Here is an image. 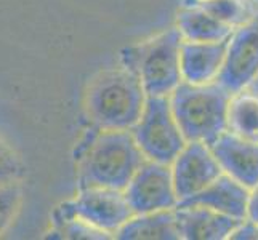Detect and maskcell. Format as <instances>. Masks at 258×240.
Masks as SVG:
<instances>
[{"label":"cell","instance_id":"obj_12","mask_svg":"<svg viewBox=\"0 0 258 240\" xmlns=\"http://www.w3.org/2000/svg\"><path fill=\"white\" fill-rule=\"evenodd\" d=\"M247 197L248 189L245 186L233 180L229 175L223 173L198 194L178 200L176 207L198 205L236 219H245Z\"/></svg>","mask_w":258,"mask_h":240},{"label":"cell","instance_id":"obj_9","mask_svg":"<svg viewBox=\"0 0 258 240\" xmlns=\"http://www.w3.org/2000/svg\"><path fill=\"white\" fill-rule=\"evenodd\" d=\"M170 172L178 200L198 194L223 175L210 146L201 141H186L170 164Z\"/></svg>","mask_w":258,"mask_h":240},{"label":"cell","instance_id":"obj_16","mask_svg":"<svg viewBox=\"0 0 258 240\" xmlns=\"http://www.w3.org/2000/svg\"><path fill=\"white\" fill-rule=\"evenodd\" d=\"M228 131L258 143V95L247 88L231 95L228 104Z\"/></svg>","mask_w":258,"mask_h":240},{"label":"cell","instance_id":"obj_17","mask_svg":"<svg viewBox=\"0 0 258 240\" xmlns=\"http://www.w3.org/2000/svg\"><path fill=\"white\" fill-rule=\"evenodd\" d=\"M196 4L231 28L241 26L258 10L252 0H196Z\"/></svg>","mask_w":258,"mask_h":240},{"label":"cell","instance_id":"obj_14","mask_svg":"<svg viewBox=\"0 0 258 240\" xmlns=\"http://www.w3.org/2000/svg\"><path fill=\"white\" fill-rule=\"evenodd\" d=\"M183 40L189 42H221L228 40L233 34L234 28L218 21L215 16L192 0V5L184 4L178 12L176 26Z\"/></svg>","mask_w":258,"mask_h":240},{"label":"cell","instance_id":"obj_15","mask_svg":"<svg viewBox=\"0 0 258 240\" xmlns=\"http://www.w3.org/2000/svg\"><path fill=\"white\" fill-rule=\"evenodd\" d=\"M120 240H178L173 210L140 213L123 224L114 235Z\"/></svg>","mask_w":258,"mask_h":240},{"label":"cell","instance_id":"obj_5","mask_svg":"<svg viewBox=\"0 0 258 240\" xmlns=\"http://www.w3.org/2000/svg\"><path fill=\"white\" fill-rule=\"evenodd\" d=\"M130 133L148 160L170 165L186 144L168 96H148Z\"/></svg>","mask_w":258,"mask_h":240},{"label":"cell","instance_id":"obj_22","mask_svg":"<svg viewBox=\"0 0 258 240\" xmlns=\"http://www.w3.org/2000/svg\"><path fill=\"white\" fill-rule=\"evenodd\" d=\"M247 90H250V92H253L255 95H258V75L252 80V84L247 87Z\"/></svg>","mask_w":258,"mask_h":240},{"label":"cell","instance_id":"obj_13","mask_svg":"<svg viewBox=\"0 0 258 240\" xmlns=\"http://www.w3.org/2000/svg\"><path fill=\"white\" fill-rule=\"evenodd\" d=\"M175 221L180 238L225 240L242 219H236L206 207H175Z\"/></svg>","mask_w":258,"mask_h":240},{"label":"cell","instance_id":"obj_6","mask_svg":"<svg viewBox=\"0 0 258 240\" xmlns=\"http://www.w3.org/2000/svg\"><path fill=\"white\" fill-rule=\"evenodd\" d=\"M133 211L123 191L108 188H84L73 200L59 205L53 219L74 216L92 227L114 237L115 232L132 218Z\"/></svg>","mask_w":258,"mask_h":240},{"label":"cell","instance_id":"obj_20","mask_svg":"<svg viewBox=\"0 0 258 240\" xmlns=\"http://www.w3.org/2000/svg\"><path fill=\"white\" fill-rule=\"evenodd\" d=\"M229 238L234 240H256L258 238V224L252 223L248 219H242L239 223L233 232L229 234Z\"/></svg>","mask_w":258,"mask_h":240},{"label":"cell","instance_id":"obj_18","mask_svg":"<svg viewBox=\"0 0 258 240\" xmlns=\"http://www.w3.org/2000/svg\"><path fill=\"white\" fill-rule=\"evenodd\" d=\"M23 191L18 181L0 184V235L12 226L21 207Z\"/></svg>","mask_w":258,"mask_h":240},{"label":"cell","instance_id":"obj_1","mask_svg":"<svg viewBox=\"0 0 258 240\" xmlns=\"http://www.w3.org/2000/svg\"><path fill=\"white\" fill-rule=\"evenodd\" d=\"M145 160L146 157L130 130L98 128L81 157L79 189L108 188L123 191Z\"/></svg>","mask_w":258,"mask_h":240},{"label":"cell","instance_id":"obj_2","mask_svg":"<svg viewBox=\"0 0 258 240\" xmlns=\"http://www.w3.org/2000/svg\"><path fill=\"white\" fill-rule=\"evenodd\" d=\"M146 98L137 72L122 64L104 70L93 80L85 106L96 128L130 130L143 112Z\"/></svg>","mask_w":258,"mask_h":240},{"label":"cell","instance_id":"obj_19","mask_svg":"<svg viewBox=\"0 0 258 240\" xmlns=\"http://www.w3.org/2000/svg\"><path fill=\"white\" fill-rule=\"evenodd\" d=\"M23 173L24 168L18 155L0 139V184L20 181Z\"/></svg>","mask_w":258,"mask_h":240},{"label":"cell","instance_id":"obj_8","mask_svg":"<svg viewBox=\"0 0 258 240\" xmlns=\"http://www.w3.org/2000/svg\"><path fill=\"white\" fill-rule=\"evenodd\" d=\"M123 194L133 215L173 210L178 203L170 165L148 158L133 175Z\"/></svg>","mask_w":258,"mask_h":240},{"label":"cell","instance_id":"obj_7","mask_svg":"<svg viewBox=\"0 0 258 240\" xmlns=\"http://www.w3.org/2000/svg\"><path fill=\"white\" fill-rule=\"evenodd\" d=\"M258 75V10L234 28L217 82L233 95L247 88Z\"/></svg>","mask_w":258,"mask_h":240},{"label":"cell","instance_id":"obj_21","mask_svg":"<svg viewBox=\"0 0 258 240\" xmlns=\"http://www.w3.org/2000/svg\"><path fill=\"white\" fill-rule=\"evenodd\" d=\"M245 219H248V221H252V223L258 224V183L253 186V188L248 189Z\"/></svg>","mask_w":258,"mask_h":240},{"label":"cell","instance_id":"obj_4","mask_svg":"<svg viewBox=\"0 0 258 240\" xmlns=\"http://www.w3.org/2000/svg\"><path fill=\"white\" fill-rule=\"evenodd\" d=\"M181 42L178 29L170 28L122 55V64L135 70L148 96H170L183 82Z\"/></svg>","mask_w":258,"mask_h":240},{"label":"cell","instance_id":"obj_11","mask_svg":"<svg viewBox=\"0 0 258 240\" xmlns=\"http://www.w3.org/2000/svg\"><path fill=\"white\" fill-rule=\"evenodd\" d=\"M229 40V39H228ZM228 40L221 42H181L180 66L181 78L186 84H210L223 69Z\"/></svg>","mask_w":258,"mask_h":240},{"label":"cell","instance_id":"obj_10","mask_svg":"<svg viewBox=\"0 0 258 240\" xmlns=\"http://www.w3.org/2000/svg\"><path fill=\"white\" fill-rule=\"evenodd\" d=\"M223 173L229 175L247 189L258 183V143L225 131L210 144Z\"/></svg>","mask_w":258,"mask_h":240},{"label":"cell","instance_id":"obj_23","mask_svg":"<svg viewBox=\"0 0 258 240\" xmlns=\"http://www.w3.org/2000/svg\"><path fill=\"white\" fill-rule=\"evenodd\" d=\"M252 2H253V4H256V5H258V0H252Z\"/></svg>","mask_w":258,"mask_h":240},{"label":"cell","instance_id":"obj_3","mask_svg":"<svg viewBox=\"0 0 258 240\" xmlns=\"http://www.w3.org/2000/svg\"><path fill=\"white\" fill-rule=\"evenodd\" d=\"M172 112L186 141L212 144L228 130L231 93L218 82H181L168 96Z\"/></svg>","mask_w":258,"mask_h":240}]
</instances>
